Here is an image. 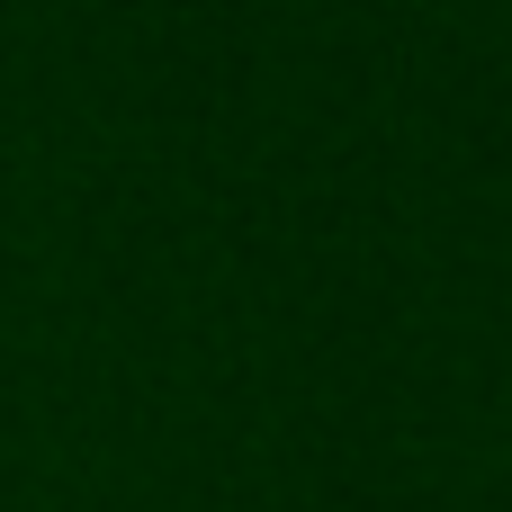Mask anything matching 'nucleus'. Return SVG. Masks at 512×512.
I'll use <instances>...</instances> for the list:
<instances>
[]
</instances>
